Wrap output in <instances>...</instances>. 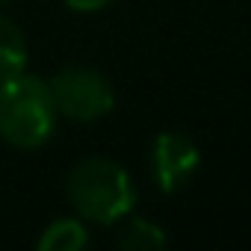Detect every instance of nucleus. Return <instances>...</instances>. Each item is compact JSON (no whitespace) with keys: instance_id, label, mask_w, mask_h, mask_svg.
<instances>
[{"instance_id":"obj_9","label":"nucleus","mask_w":251,"mask_h":251,"mask_svg":"<svg viewBox=\"0 0 251 251\" xmlns=\"http://www.w3.org/2000/svg\"><path fill=\"white\" fill-rule=\"evenodd\" d=\"M3 3H9V0H0V6H3Z\"/></svg>"},{"instance_id":"obj_2","label":"nucleus","mask_w":251,"mask_h":251,"mask_svg":"<svg viewBox=\"0 0 251 251\" xmlns=\"http://www.w3.org/2000/svg\"><path fill=\"white\" fill-rule=\"evenodd\" d=\"M65 195L83 219L98 225H118L136 204L127 169L106 157L80 160L65 180Z\"/></svg>"},{"instance_id":"obj_7","label":"nucleus","mask_w":251,"mask_h":251,"mask_svg":"<svg viewBox=\"0 0 251 251\" xmlns=\"http://www.w3.org/2000/svg\"><path fill=\"white\" fill-rule=\"evenodd\" d=\"M166 242H169L166 230L151 219H127L118 230V245L127 251H154V248H163Z\"/></svg>"},{"instance_id":"obj_8","label":"nucleus","mask_w":251,"mask_h":251,"mask_svg":"<svg viewBox=\"0 0 251 251\" xmlns=\"http://www.w3.org/2000/svg\"><path fill=\"white\" fill-rule=\"evenodd\" d=\"M112 0H65V6L74 12H98L103 6H109Z\"/></svg>"},{"instance_id":"obj_1","label":"nucleus","mask_w":251,"mask_h":251,"mask_svg":"<svg viewBox=\"0 0 251 251\" xmlns=\"http://www.w3.org/2000/svg\"><path fill=\"white\" fill-rule=\"evenodd\" d=\"M56 103L48 80L27 71L0 80V139L12 148H42L56 130Z\"/></svg>"},{"instance_id":"obj_4","label":"nucleus","mask_w":251,"mask_h":251,"mask_svg":"<svg viewBox=\"0 0 251 251\" xmlns=\"http://www.w3.org/2000/svg\"><path fill=\"white\" fill-rule=\"evenodd\" d=\"M198 166H201V151L189 136L169 130L154 139L151 172L163 192H177L180 186H186L198 172Z\"/></svg>"},{"instance_id":"obj_5","label":"nucleus","mask_w":251,"mask_h":251,"mask_svg":"<svg viewBox=\"0 0 251 251\" xmlns=\"http://www.w3.org/2000/svg\"><path fill=\"white\" fill-rule=\"evenodd\" d=\"M27 59H30V48L21 27L12 18L0 15V80L27 71Z\"/></svg>"},{"instance_id":"obj_6","label":"nucleus","mask_w":251,"mask_h":251,"mask_svg":"<svg viewBox=\"0 0 251 251\" xmlns=\"http://www.w3.org/2000/svg\"><path fill=\"white\" fill-rule=\"evenodd\" d=\"M39 251H80L89 245V230L80 219H56L39 236Z\"/></svg>"},{"instance_id":"obj_3","label":"nucleus","mask_w":251,"mask_h":251,"mask_svg":"<svg viewBox=\"0 0 251 251\" xmlns=\"http://www.w3.org/2000/svg\"><path fill=\"white\" fill-rule=\"evenodd\" d=\"M48 86L56 112L71 121H98L115 106V92L109 80L92 68H62L48 80Z\"/></svg>"}]
</instances>
